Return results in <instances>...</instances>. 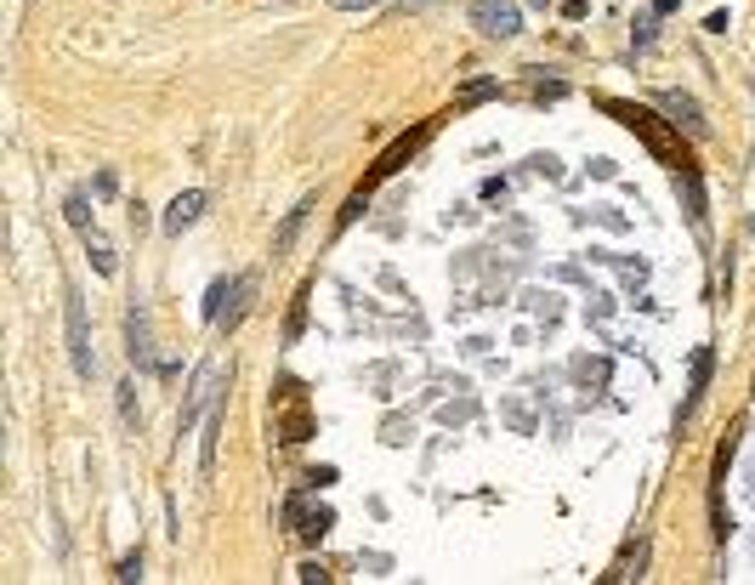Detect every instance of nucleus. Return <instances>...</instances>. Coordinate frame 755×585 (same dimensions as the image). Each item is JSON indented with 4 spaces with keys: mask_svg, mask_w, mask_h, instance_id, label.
I'll return each mask as SVG.
<instances>
[{
    "mask_svg": "<svg viewBox=\"0 0 755 585\" xmlns=\"http://www.w3.org/2000/svg\"><path fill=\"white\" fill-rule=\"evenodd\" d=\"M364 211H369V188H358V194L347 199V211L335 216V228H352V222H358V216H364Z\"/></svg>",
    "mask_w": 755,
    "mask_h": 585,
    "instance_id": "nucleus-20",
    "label": "nucleus"
},
{
    "mask_svg": "<svg viewBox=\"0 0 755 585\" xmlns=\"http://www.w3.org/2000/svg\"><path fill=\"white\" fill-rule=\"evenodd\" d=\"M273 438H279V444H307V438H313V409L301 398V381H279V398H273Z\"/></svg>",
    "mask_w": 755,
    "mask_h": 585,
    "instance_id": "nucleus-3",
    "label": "nucleus"
},
{
    "mask_svg": "<svg viewBox=\"0 0 755 585\" xmlns=\"http://www.w3.org/2000/svg\"><path fill=\"white\" fill-rule=\"evenodd\" d=\"M307 211H313V199H301L296 211L284 216V228L273 233V250H279V256H284V250H290V245H296V233H301V222H307Z\"/></svg>",
    "mask_w": 755,
    "mask_h": 585,
    "instance_id": "nucleus-18",
    "label": "nucleus"
},
{
    "mask_svg": "<svg viewBox=\"0 0 755 585\" xmlns=\"http://www.w3.org/2000/svg\"><path fill=\"white\" fill-rule=\"evenodd\" d=\"M597 222H602V228H614V233H625V228H631V216H619L614 205H597Z\"/></svg>",
    "mask_w": 755,
    "mask_h": 585,
    "instance_id": "nucleus-24",
    "label": "nucleus"
},
{
    "mask_svg": "<svg viewBox=\"0 0 755 585\" xmlns=\"http://www.w3.org/2000/svg\"><path fill=\"white\" fill-rule=\"evenodd\" d=\"M557 12H562V18H568V23H580V18H585V12H591V6H585V0H562Z\"/></svg>",
    "mask_w": 755,
    "mask_h": 585,
    "instance_id": "nucleus-28",
    "label": "nucleus"
},
{
    "mask_svg": "<svg viewBox=\"0 0 755 585\" xmlns=\"http://www.w3.org/2000/svg\"><path fill=\"white\" fill-rule=\"evenodd\" d=\"M528 6H540V12H545V6H551V0H528Z\"/></svg>",
    "mask_w": 755,
    "mask_h": 585,
    "instance_id": "nucleus-32",
    "label": "nucleus"
},
{
    "mask_svg": "<svg viewBox=\"0 0 755 585\" xmlns=\"http://www.w3.org/2000/svg\"><path fill=\"white\" fill-rule=\"evenodd\" d=\"M63 336H69V364L80 381L97 375V353H91V324H86V296L63 290Z\"/></svg>",
    "mask_w": 755,
    "mask_h": 585,
    "instance_id": "nucleus-2",
    "label": "nucleus"
},
{
    "mask_svg": "<svg viewBox=\"0 0 755 585\" xmlns=\"http://www.w3.org/2000/svg\"><path fill=\"white\" fill-rule=\"evenodd\" d=\"M296 580H307V585H324L330 574H324V563H301V574H296Z\"/></svg>",
    "mask_w": 755,
    "mask_h": 585,
    "instance_id": "nucleus-27",
    "label": "nucleus"
},
{
    "mask_svg": "<svg viewBox=\"0 0 755 585\" xmlns=\"http://www.w3.org/2000/svg\"><path fill=\"white\" fill-rule=\"evenodd\" d=\"M301 330H307V284L296 290V302H290V313H284V341L296 347V341H301Z\"/></svg>",
    "mask_w": 755,
    "mask_h": 585,
    "instance_id": "nucleus-19",
    "label": "nucleus"
},
{
    "mask_svg": "<svg viewBox=\"0 0 755 585\" xmlns=\"http://www.w3.org/2000/svg\"><path fill=\"white\" fill-rule=\"evenodd\" d=\"M534 177H545V182H562V165H557V154H534Z\"/></svg>",
    "mask_w": 755,
    "mask_h": 585,
    "instance_id": "nucleus-23",
    "label": "nucleus"
},
{
    "mask_svg": "<svg viewBox=\"0 0 755 585\" xmlns=\"http://www.w3.org/2000/svg\"><path fill=\"white\" fill-rule=\"evenodd\" d=\"M222 375H228V370H222L216 358L194 375V387H188V398H182V421H176L182 432H188V426H194L199 415H211V404H222V392H216V387H222Z\"/></svg>",
    "mask_w": 755,
    "mask_h": 585,
    "instance_id": "nucleus-6",
    "label": "nucleus"
},
{
    "mask_svg": "<svg viewBox=\"0 0 755 585\" xmlns=\"http://www.w3.org/2000/svg\"><path fill=\"white\" fill-rule=\"evenodd\" d=\"M250 290H256V273H239V290H233L228 313H222V330H239V319H245V307H250Z\"/></svg>",
    "mask_w": 755,
    "mask_h": 585,
    "instance_id": "nucleus-16",
    "label": "nucleus"
},
{
    "mask_svg": "<svg viewBox=\"0 0 755 585\" xmlns=\"http://www.w3.org/2000/svg\"><path fill=\"white\" fill-rule=\"evenodd\" d=\"M409 6H432V0H409Z\"/></svg>",
    "mask_w": 755,
    "mask_h": 585,
    "instance_id": "nucleus-33",
    "label": "nucleus"
},
{
    "mask_svg": "<svg viewBox=\"0 0 755 585\" xmlns=\"http://www.w3.org/2000/svg\"><path fill=\"white\" fill-rule=\"evenodd\" d=\"M330 6H341V12H358V6H369V0H330Z\"/></svg>",
    "mask_w": 755,
    "mask_h": 585,
    "instance_id": "nucleus-31",
    "label": "nucleus"
},
{
    "mask_svg": "<svg viewBox=\"0 0 755 585\" xmlns=\"http://www.w3.org/2000/svg\"><path fill=\"white\" fill-rule=\"evenodd\" d=\"M432 131H438V120H421V125H409L404 137H392V142H387V154H381V160L369 165L364 188H375V182L398 177V171H404V165H409V160H415V154L426 148V137H432Z\"/></svg>",
    "mask_w": 755,
    "mask_h": 585,
    "instance_id": "nucleus-4",
    "label": "nucleus"
},
{
    "mask_svg": "<svg viewBox=\"0 0 755 585\" xmlns=\"http://www.w3.org/2000/svg\"><path fill=\"white\" fill-rule=\"evenodd\" d=\"M114 580H120V585H137V580H142V551L120 557V568H114Z\"/></svg>",
    "mask_w": 755,
    "mask_h": 585,
    "instance_id": "nucleus-22",
    "label": "nucleus"
},
{
    "mask_svg": "<svg viewBox=\"0 0 755 585\" xmlns=\"http://www.w3.org/2000/svg\"><path fill=\"white\" fill-rule=\"evenodd\" d=\"M233 290H239V279H216L211 290H205V319H211V324H222V313H228V302H233Z\"/></svg>",
    "mask_w": 755,
    "mask_h": 585,
    "instance_id": "nucleus-17",
    "label": "nucleus"
},
{
    "mask_svg": "<svg viewBox=\"0 0 755 585\" xmlns=\"http://www.w3.org/2000/svg\"><path fill=\"white\" fill-rule=\"evenodd\" d=\"M125 347L137 364H154V324H148V307H125Z\"/></svg>",
    "mask_w": 755,
    "mask_h": 585,
    "instance_id": "nucleus-11",
    "label": "nucleus"
},
{
    "mask_svg": "<svg viewBox=\"0 0 755 585\" xmlns=\"http://www.w3.org/2000/svg\"><path fill=\"white\" fill-rule=\"evenodd\" d=\"M489 97H500V80H489V74H477V80H466V86L455 91L460 108H477V103H489Z\"/></svg>",
    "mask_w": 755,
    "mask_h": 585,
    "instance_id": "nucleus-15",
    "label": "nucleus"
},
{
    "mask_svg": "<svg viewBox=\"0 0 755 585\" xmlns=\"http://www.w3.org/2000/svg\"><path fill=\"white\" fill-rule=\"evenodd\" d=\"M63 211H69V222H74L80 233L91 228V205H86V194H69V205H63Z\"/></svg>",
    "mask_w": 755,
    "mask_h": 585,
    "instance_id": "nucleus-21",
    "label": "nucleus"
},
{
    "mask_svg": "<svg viewBox=\"0 0 755 585\" xmlns=\"http://www.w3.org/2000/svg\"><path fill=\"white\" fill-rule=\"evenodd\" d=\"M557 97H568V86H562V80H545V86H534V103H557Z\"/></svg>",
    "mask_w": 755,
    "mask_h": 585,
    "instance_id": "nucleus-25",
    "label": "nucleus"
},
{
    "mask_svg": "<svg viewBox=\"0 0 755 585\" xmlns=\"http://www.w3.org/2000/svg\"><path fill=\"white\" fill-rule=\"evenodd\" d=\"M591 177H597V182H614L619 165H614V160H591Z\"/></svg>",
    "mask_w": 755,
    "mask_h": 585,
    "instance_id": "nucleus-29",
    "label": "nucleus"
},
{
    "mask_svg": "<svg viewBox=\"0 0 755 585\" xmlns=\"http://www.w3.org/2000/svg\"><path fill=\"white\" fill-rule=\"evenodd\" d=\"M659 108L670 114V125H682L693 142H704L710 137V120H704V108H699V97H687V91H659Z\"/></svg>",
    "mask_w": 755,
    "mask_h": 585,
    "instance_id": "nucleus-7",
    "label": "nucleus"
},
{
    "mask_svg": "<svg viewBox=\"0 0 755 585\" xmlns=\"http://www.w3.org/2000/svg\"><path fill=\"white\" fill-rule=\"evenodd\" d=\"M585 313H591V319H608V313H614V302H608V296H591V307H585Z\"/></svg>",
    "mask_w": 755,
    "mask_h": 585,
    "instance_id": "nucleus-30",
    "label": "nucleus"
},
{
    "mask_svg": "<svg viewBox=\"0 0 755 585\" xmlns=\"http://www.w3.org/2000/svg\"><path fill=\"white\" fill-rule=\"evenodd\" d=\"M199 211H205V188H188V194H176L171 205H165V216H159V228L171 233V239H182V233L199 222Z\"/></svg>",
    "mask_w": 755,
    "mask_h": 585,
    "instance_id": "nucleus-9",
    "label": "nucleus"
},
{
    "mask_svg": "<svg viewBox=\"0 0 755 585\" xmlns=\"http://www.w3.org/2000/svg\"><path fill=\"white\" fill-rule=\"evenodd\" d=\"M472 23L489 40H517L523 35V12H517V0H472Z\"/></svg>",
    "mask_w": 755,
    "mask_h": 585,
    "instance_id": "nucleus-5",
    "label": "nucleus"
},
{
    "mask_svg": "<svg viewBox=\"0 0 755 585\" xmlns=\"http://www.w3.org/2000/svg\"><path fill=\"white\" fill-rule=\"evenodd\" d=\"M750 233H755V216H750Z\"/></svg>",
    "mask_w": 755,
    "mask_h": 585,
    "instance_id": "nucleus-34",
    "label": "nucleus"
},
{
    "mask_svg": "<svg viewBox=\"0 0 755 585\" xmlns=\"http://www.w3.org/2000/svg\"><path fill=\"white\" fill-rule=\"evenodd\" d=\"M676 199H682V211L687 222H693V233L699 239H710V211H704V182L693 165H676Z\"/></svg>",
    "mask_w": 755,
    "mask_h": 585,
    "instance_id": "nucleus-8",
    "label": "nucleus"
},
{
    "mask_svg": "<svg viewBox=\"0 0 755 585\" xmlns=\"http://www.w3.org/2000/svg\"><path fill=\"white\" fill-rule=\"evenodd\" d=\"M642 568H648V540H636V546L619 551V563L602 574L608 585H625V580H642Z\"/></svg>",
    "mask_w": 755,
    "mask_h": 585,
    "instance_id": "nucleus-12",
    "label": "nucleus"
},
{
    "mask_svg": "<svg viewBox=\"0 0 755 585\" xmlns=\"http://www.w3.org/2000/svg\"><path fill=\"white\" fill-rule=\"evenodd\" d=\"M631 46H636V52H648V46H653V18H642V23H636Z\"/></svg>",
    "mask_w": 755,
    "mask_h": 585,
    "instance_id": "nucleus-26",
    "label": "nucleus"
},
{
    "mask_svg": "<svg viewBox=\"0 0 755 585\" xmlns=\"http://www.w3.org/2000/svg\"><path fill=\"white\" fill-rule=\"evenodd\" d=\"M602 108L614 114L625 131H636V137L653 148V160H665V165H687L682 160V148H676V137H670V125L653 114V108H642V103H619V97H602Z\"/></svg>",
    "mask_w": 755,
    "mask_h": 585,
    "instance_id": "nucleus-1",
    "label": "nucleus"
},
{
    "mask_svg": "<svg viewBox=\"0 0 755 585\" xmlns=\"http://www.w3.org/2000/svg\"><path fill=\"white\" fill-rule=\"evenodd\" d=\"M710 370H716V353L710 347H693V370H687V398H682V421H693L710 392Z\"/></svg>",
    "mask_w": 755,
    "mask_h": 585,
    "instance_id": "nucleus-10",
    "label": "nucleus"
},
{
    "mask_svg": "<svg viewBox=\"0 0 755 585\" xmlns=\"http://www.w3.org/2000/svg\"><path fill=\"white\" fill-rule=\"evenodd\" d=\"M330 529H335V512H330V506H313V512L301 506V517H296V534H301V540H324Z\"/></svg>",
    "mask_w": 755,
    "mask_h": 585,
    "instance_id": "nucleus-14",
    "label": "nucleus"
},
{
    "mask_svg": "<svg viewBox=\"0 0 755 585\" xmlns=\"http://www.w3.org/2000/svg\"><path fill=\"white\" fill-rule=\"evenodd\" d=\"M80 239H86V256H91V267H97L103 279H114V273H120V256H114V245H108V239H103L97 228H86Z\"/></svg>",
    "mask_w": 755,
    "mask_h": 585,
    "instance_id": "nucleus-13",
    "label": "nucleus"
}]
</instances>
